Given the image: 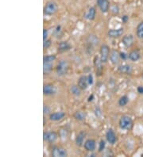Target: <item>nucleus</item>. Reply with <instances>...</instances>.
<instances>
[{
	"label": "nucleus",
	"mask_w": 143,
	"mask_h": 157,
	"mask_svg": "<svg viewBox=\"0 0 143 157\" xmlns=\"http://www.w3.org/2000/svg\"><path fill=\"white\" fill-rule=\"evenodd\" d=\"M51 44H52V41L49 39V40H46V41H44L43 47H44V49H48V48H50Z\"/></svg>",
	"instance_id": "29"
},
{
	"label": "nucleus",
	"mask_w": 143,
	"mask_h": 157,
	"mask_svg": "<svg viewBox=\"0 0 143 157\" xmlns=\"http://www.w3.org/2000/svg\"><path fill=\"white\" fill-rule=\"evenodd\" d=\"M57 9H58V6L55 2H48L44 6L43 12H44L45 15L51 16L57 11Z\"/></svg>",
	"instance_id": "2"
},
{
	"label": "nucleus",
	"mask_w": 143,
	"mask_h": 157,
	"mask_svg": "<svg viewBox=\"0 0 143 157\" xmlns=\"http://www.w3.org/2000/svg\"><path fill=\"white\" fill-rule=\"evenodd\" d=\"M94 64L96 68V73L98 74V76H100L103 72V62L101 60V58H99V56H96L94 59Z\"/></svg>",
	"instance_id": "15"
},
{
	"label": "nucleus",
	"mask_w": 143,
	"mask_h": 157,
	"mask_svg": "<svg viewBox=\"0 0 143 157\" xmlns=\"http://www.w3.org/2000/svg\"><path fill=\"white\" fill-rule=\"evenodd\" d=\"M122 42L126 48L131 47L134 43V38L132 34L125 35L122 39Z\"/></svg>",
	"instance_id": "12"
},
{
	"label": "nucleus",
	"mask_w": 143,
	"mask_h": 157,
	"mask_svg": "<svg viewBox=\"0 0 143 157\" xmlns=\"http://www.w3.org/2000/svg\"><path fill=\"white\" fill-rule=\"evenodd\" d=\"M123 33H124L123 28H119V29H109L107 32V36L111 38H118L121 36H123Z\"/></svg>",
	"instance_id": "8"
},
{
	"label": "nucleus",
	"mask_w": 143,
	"mask_h": 157,
	"mask_svg": "<svg viewBox=\"0 0 143 157\" xmlns=\"http://www.w3.org/2000/svg\"><path fill=\"white\" fill-rule=\"evenodd\" d=\"M70 92L72 93V94H73L74 96H76L78 97L81 94V89L80 88L79 86L77 85H73L71 86L70 87Z\"/></svg>",
	"instance_id": "23"
},
{
	"label": "nucleus",
	"mask_w": 143,
	"mask_h": 157,
	"mask_svg": "<svg viewBox=\"0 0 143 157\" xmlns=\"http://www.w3.org/2000/svg\"><path fill=\"white\" fill-rule=\"evenodd\" d=\"M93 94H91V95L90 96V97H89V99H88V102H91V101H92V100H93Z\"/></svg>",
	"instance_id": "36"
},
{
	"label": "nucleus",
	"mask_w": 143,
	"mask_h": 157,
	"mask_svg": "<svg viewBox=\"0 0 143 157\" xmlns=\"http://www.w3.org/2000/svg\"><path fill=\"white\" fill-rule=\"evenodd\" d=\"M86 137V133L84 131H80L79 133L77 134L76 137V144L79 147L84 145V140Z\"/></svg>",
	"instance_id": "18"
},
{
	"label": "nucleus",
	"mask_w": 143,
	"mask_h": 157,
	"mask_svg": "<svg viewBox=\"0 0 143 157\" xmlns=\"http://www.w3.org/2000/svg\"><path fill=\"white\" fill-rule=\"evenodd\" d=\"M129 19V17L127 16V15H124L123 17H122V21H123V22H124V23H126L127 21H128Z\"/></svg>",
	"instance_id": "34"
},
{
	"label": "nucleus",
	"mask_w": 143,
	"mask_h": 157,
	"mask_svg": "<svg viewBox=\"0 0 143 157\" xmlns=\"http://www.w3.org/2000/svg\"><path fill=\"white\" fill-rule=\"evenodd\" d=\"M52 156L54 157H66L68 152L66 149L61 147H54L52 149Z\"/></svg>",
	"instance_id": "6"
},
{
	"label": "nucleus",
	"mask_w": 143,
	"mask_h": 157,
	"mask_svg": "<svg viewBox=\"0 0 143 157\" xmlns=\"http://www.w3.org/2000/svg\"><path fill=\"white\" fill-rule=\"evenodd\" d=\"M100 58L102 60L103 63H106L108 60V59L110 57V48L107 44H103L102 46L100 47Z\"/></svg>",
	"instance_id": "4"
},
{
	"label": "nucleus",
	"mask_w": 143,
	"mask_h": 157,
	"mask_svg": "<svg viewBox=\"0 0 143 157\" xmlns=\"http://www.w3.org/2000/svg\"><path fill=\"white\" fill-rule=\"evenodd\" d=\"M85 150L88 151H93L96 148V141L93 139H88L84 144Z\"/></svg>",
	"instance_id": "9"
},
{
	"label": "nucleus",
	"mask_w": 143,
	"mask_h": 157,
	"mask_svg": "<svg viewBox=\"0 0 143 157\" xmlns=\"http://www.w3.org/2000/svg\"><path fill=\"white\" fill-rule=\"evenodd\" d=\"M137 92L139 94H143V87L142 86H139V87H137Z\"/></svg>",
	"instance_id": "35"
},
{
	"label": "nucleus",
	"mask_w": 143,
	"mask_h": 157,
	"mask_svg": "<svg viewBox=\"0 0 143 157\" xmlns=\"http://www.w3.org/2000/svg\"><path fill=\"white\" fill-rule=\"evenodd\" d=\"M118 71L122 74H125V75H130L132 72V67L128 64H122L119 65L118 67Z\"/></svg>",
	"instance_id": "17"
},
{
	"label": "nucleus",
	"mask_w": 143,
	"mask_h": 157,
	"mask_svg": "<svg viewBox=\"0 0 143 157\" xmlns=\"http://www.w3.org/2000/svg\"><path fill=\"white\" fill-rule=\"evenodd\" d=\"M142 156H143V155H142Z\"/></svg>",
	"instance_id": "38"
},
{
	"label": "nucleus",
	"mask_w": 143,
	"mask_h": 157,
	"mask_svg": "<svg viewBox=\"0 0 143 157\" xmlns=\"http://www.w3.org/2000/svg\"><path fill=\"white\" fill-rule=\"evenodd\" d=\"M136 35L139 39H143V22L137 25L136 29Z\"/></svg>",
	"instance_id": "25"
},
{
	"label": "nucleus",
	"mask_w": 143,
	"mask_h": 157,
	"mask_svg": "<svg viewBox=\"0 0 143 157\" xmlns=\"http://www.w3.org/2000/svg\"><path fill=\"white\" fill-rule=\"evenodd\" d=\"M106 138L108 143H110L111 144H114L117 141L116 134L114 133V131L112 129H109L107 133H106Z\"/></svg>",
	"instance_id": "7"
},
{
	"label": "nucleus",
	"mask_w": 143,
	"mask_h": 157,
	"mask_svg": "<svg viewBox=\"0 0 143 157\" xmlns=\"http://www.w3.org/2000/svg\"><path fill=\"white\" fill-rule=\"evenodd\" d=\"M53 70V63L43 62V72L44 75H49Z\"/></svg>",
	"instance_id": "22"
},
{
	"label": "nucleus",
	"mask_w": 143,
	"mask_h": 157,
	"mask_svg": "<svg viewBox=\"0 0 143 157\" xmlns=\"http://www.w3.org/2000/svg\"><path fill=\"white\" fill-rule=\"evenodd\" d=\"M106 147V143L103 140H101L99 144V152H102L104 149H105Z\"/></svg>",
	"instance_id": "28"
},
{
	"label": "nucleus",
	"mask_w": 143,
	"mask_h": 157,
	"mask_svg": "<svg viewBox=\"0 0 143 157\" xmlns=\"http://www.w3.org/2000/svg\"><path fill=\"white\" fill-rule=\"evenodd\" d=\"M88 83H89V85H92L93 84V76L91 74H89L88 76Z\"/></svg>",
	"instance_id": "31"
},
{
	"label": "nucleus",
	"mask_w": 143,
	"mask_h": 157,
	"mask_svg": "<svg viewBox=\"0 0 143 157\" xmlns=\"http://www.w3.org/2000/svg\"><path fill=\"white\" fill-rule=\"evenodd\" d=\"M77 85L79 86V87L82 90H86L88 87L89 83H88V76H81L78 79V83Z\"/></svg>",
	"instance_id": "11"
},
{
	"label": "nucleus",
	"mask_w": 143,
	"mask_h": 157,
	"mask_svg": "<svg viewBox=\"0 0 143 157\" xmlns=\"http://www.w3.org/2000/svg\"><path fill=\"white\" fill-rule=\"evenodd\" d=\"M97 5L103 13H107L110 8V3L108 0H97Z\"/></svg>",
	"instance_id": "10"
},
{
	"label": "nucleus",
	"mask_w": 143,
	"mask_h": 157,
	"mask_svg": "<svg viewBox=\"0 0 143 157\" xmlns=\"http://www.w3.org/2000/svg\"><path fill=\"white\" fill-rule=\"evenodd\" d=\"M58 52H64L69 51L72 49L71 44L68 41H61L58 44Z\"/></svg>",
	"instance_id": "16"
},
{
	"label": "nucleus",
	"mask_w": 143,
	"mask_h": 157,
	"mask_svg": "<svg viewBox=\"0 0 143 157\" xmlns=\"http://www.w3.org/2000/svg\"><path fill=\"white\" fill-rule=\"evenodd\" d=\"M119 55H120V58L122 59V60H126V59L129 58V56L126 55L125 52H120Z\"/></svg>",
	"instance_id": "30"
},
{
	"label": "nucleus",
	"mask_w": 143,
	"mask_h": 157,
	"mask_svg": "<svg viewBox=\"0 0 143 157\" xmlns=\"http://www.w3.org/2000/svg\"><path fill=\"white\" fill-rule=\"evenodd\" d=\"M65 117V113L63 111H59V112H55L50 114V120L52 122H57L64 118Z\"/></svg>",
	"instance_id": "13"
},
{
	"label": "nucleus",
	"mask_w": 143,
	"mask_h": 157,
	"mask_svg": "<svg viewBox=\"0 0 143 157\" xmlns=\"http://www.w3.org/2000/svg\"><path fill=\"white\" fill-rule=\"evenodd\" d=\"M96 10L95 7H91L89 10H88L87 15L85 16V17L90 21H93L95 18H96Z\"/></svg>",
	"instance_id": "21"
},
{
	"label": "nucleus",
	"mask_w": 143,
	"mask_h": 157,
	"mask_svg": "<svg viewBox=\"0 0 143 157\" xmlns=\"http://www.w3.org/2000/svg\"><path fill=\"white\" fill-rule=\"evenodd\" d=\"M110 60H111V63L113 64H118L119 62L120 55L119 52H117L116 50H112L110 53Z\"/></svg>",
	"instance_id": "19"
},
{
	"label": "nucleus",
	"mask_w": 143,
	"mask_h": 157,
	"mask_svg": "<svg viewBox=\"0 0 143 157\" xmlns=\"http://www.w3.org/2000/svg\"><path fill=\"white\" fill-rule=\"evenodd\" d=\"M48 38V30L46 29H43V41H46Z\"/></svg>",
	"instance_id": "33"
},
{
	"label": "nucleus",
	"mask_w": 143,
	"mask_h": 157,
	"mask_svg": "<svg viewBox=\"0 0 143 157\" xmlns=\"http://www.w3.org/2000/svg\"><path fill=\"white\" fill-rule=\"evenodd\" d=\"M74 118L77 121H79V122H82V121H84L86 118V113H84L83 111H76V113H74Z\"/></svg>",
	"instance_id": "24"
},
{
	"label": "nucleus",
	"mask_w": 143,
	"mask_h": 157,
	"mask_svg": "<svg viewBox=\"0 0 143 157\" xmlns=\"http://www.w3.org/2000/svg\"><path fill=\"white\" fill-rule=\"evenodd\" d=\"M129 59L131 61H137L141 57V53L139 50H133L129 53Z\"/></svg>",
	"instance_id": "20"
},
{
	"label": "nucleus",
	"mask_w": 143,
	"mask_h": 157,
	"mask_svg": "<svg viewBox=\"0 0 143 157\" xmlns=\"http://www.w3.org/2000/svg\"><path fill=\"white\" fill-rule=\"evenodd\" d=\"M56 93L55 87L52 84H46L44 85L43 87V94L45 95H53Z\"/></svg>",
	"instance_id": "14"
},
{
	"label": "nucleus",
	"mask_w": 143,
	"mask_h": 157,
	"mask_svg": "<svg viewBox=\"0 0 143 157\" xmlns=\"http://www.w3.org/2000/svg\"><path fill=\"white\" fill-rule=\"evenodd\" d=\"M55 55H48L45 56L43 57V62H50V63H53V61L56 60Z\"/></svg>",
	"instance_id": "27"
},
{
	"label": "nucleus",
	"mask_w": 143,
	"mask_h": 157,
	"mask_svg": "<svg viewBox=\"0 0 143 157\" xmlns=\"http://www.w3.org/2000/svg\"><path fill=\"white\" fill-rule=\"evenodd\" d=\"M119 127L124 130H129L133 126V120L130 117L123 116L119 120Z\"/></svg>",
	"instance_id": "1"
},
{
	"label": "nucleus",
	"mask_w": 143,
	"mask_h": 157,
	"mask_svg": "<svg viewBox=\"0 0 143 157\" xmlns=\"http://www.w3.org/2000/svg\"><path fill=\"white\" fill-rule=\"evenodd\" d=\"M129 102V98L126 95L122 96L119 99V106H124Z\"/></svg>",
	"instance_id": "26"
},
{
	"label": "nucleus",
	"mask_w": 143,
	"mask_h": 157,
	"mask_svg": "<svg viewBox=\"0 0 143 157\" xmlns=\"http://www.w3.org/2000/svg\"><path fill=\"white\" fill-rule=\"evenodd\" d=\"M57 133L54 131H50V132H45L43 133V140L45 141H47L49 143H54L57 139Z\"/></svg>",
	"instance_id": "5"
},
{
	"label": "nucleus",
	"mask_w": 143,
	"mask_h": 157,
	"mask_svg": "<svg viewBox=\"0 0 143 157\" xmlns=\"http://www.w3.org/2000/svg\"><path fill=\"white\" fill-rule=\"evenodd\" d=\"M43 111H44V114H48L50 113V108L46 106V105H44V107H43Z\"/></svg>",
	"instance_id": "32"
},
{
	"label": "nucleus",
	"mask_w": 143,
	"mask_h": 157,
	"mask_svg": "<svg viewBox=\"0 0 143 157\" xmlns=\"http://www.w3.org/2000/svg\"><path fill=\"white\" fill-rule=\"evenodd\" d=\"M56 71H57V74L60 76L66 75L68 71V64L67 61L64 60L60 61L57 66Z\"/></svg>",
	"instance_id": "3"
},
{
	"label": "nucleus",
	"mask_w": 143,
	"mask_h": 157,
	"mask_svg": "<svg viewBox=\"0 0 143 157\" xmlns=\"http://www.w3.org/2000/svg\"><path fill=\"white\" fill-rule=\"evenodd\" d=\"M142 78H143V73H142Z\"/></svg>",
	"instance_id": "37"
}]
</instances>
